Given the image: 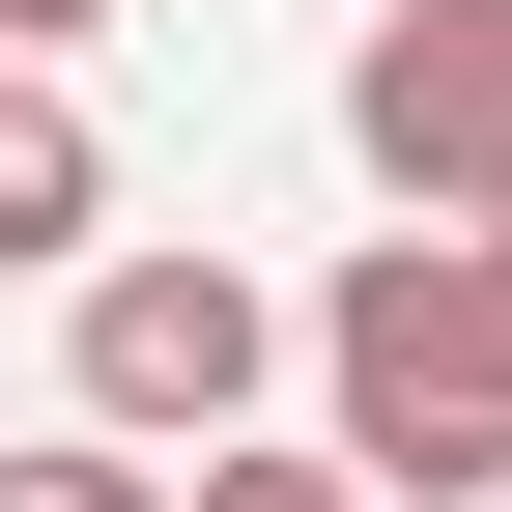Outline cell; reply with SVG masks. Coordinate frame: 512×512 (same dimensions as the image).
Returning a JSON list of instances; mask_svg holds the SVG:
<instances>
[{
  "instance_id": "6da1fadb",
  "label": "cell",
  "mask_w": 512,
  "mask_h": 512,
  "mask_svg": "<svg viewBox=\"0 0 512 512\" xmlns=\"http://www.w3.org/2000/svg\"><path fill=\"white\" fill-rule=\"evenodd\" d=\"M285 342H313V399H342L313 456H342L370 512H484V484H512V313H484L456 228H370Z\"/></svg>"
},
{
  "instance_id": "7a4b0ae2",
  "label": "cell",
  "mask_w": 512,
  "mask_h": 512,
  "mask_svg": "<svg viewBox=\"0 0 512 512\" xmlns=\"http://www.w3.org/2000/svg\"><path fill=\"white\" fill-rule=\"evenodd\" d=\"M256 370H285V285L200 228H114L86 285H57V427H114V456H228Z\"/></svg>"
},
{
  "instance_id": "3957f363",
  "label": "cell",
  "mask_w": 512,
  "mask_h": 512,
  "mask_svg": "<svg viewBox=\"0 0 512 512\" xmlns=\"http://www.w3.org/2000/svg\"><path fill=\"white\" fill-rule=\"evenodd\" d=\"M342 143L399 228H484L512 200V0H370L342 29Z\"/></svg>"
},
{
  "instance_id": "277c9868",
  "label": "cell",
  "mask_w": 512,
  "mask_h": 512,
  "mask_svg": "<svg viewBox=\"0 0 512 512\" xmlns=\"http://www.w3.org/2000/svg\"><path fill=\"white\" fill-rule=\"evenodd\" d=\"M86 256H114V143L57 57H0V285H86Z\"/></svg>"
},
{
  "instance_id": "5b68a950",
  "label": "cell",
  "mask_w": 512,
  "mask_h": 512,
  "mask_svg": "<svg viewBox=\"0 0 512 512\" xmlns=\"http://www.w3.org/2000/svg\"><path fill=\"white\" fill-rule=\"evenodd\" d=\"M0 512H171V456H114V427H29V456H0Z\"/></svg>"
},
{
  "instance_id": "8992f818",
  "label": "cell",
  "mask_w": 512,
  "mask_h": 512,
  "mask_svg": "<svg viewBox=\"0 0 512 512\" xmlns=\"http://www.w3.org/2000/svg\"><path fill=\"white\" fill-rule=\"evenodd\" d=\"M171 512H370L342 456H256V427H228V456H171Z\"/></svg>"
},
{
  "instance_id": "52a82bcc",
  "label": "cell",
  "mask_w": 512,
  "mask_h": 512,
  "mask_svg": "<svg viewBox=\"0 0 512 512\" xmlns=\"http://www.w3.org/2000/svg\"><path fill=\"white\" fill-rule=\"evenodd\" d=\"M86 29H114V0H0V57H86Z\"/></svg>"
},
{
  "instance_id": "ba28073f",
  "label": "cell",
  "mask_w": 512,
  "mask_h": 512,
  "mask_svg": "<svg viewBox=\"0 0 512 512\" xmlns=\"http://www.w3.org/2000/svg\"><path fill=\"white\" fill-rule=\"evenodd\" d=\"M456 256H484V313H512V200H484V228H456Z\"/></svg>"
},
{
  "instance_id": "9c48e42d",
  "label": "cell",
  "mask_w": 512,
  "mask_h": 512,
  "mask_svg": "<svg viewBox=\"0 0 512 512\" xmlns=\"http://www.w3.org/2000/svg\"><path fill=\"white\" fill-rule=\"evenodd\" d=\"M484 512H512V484H484Z\"/></svg>"
}]
</instances>
